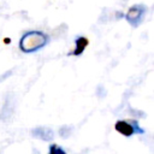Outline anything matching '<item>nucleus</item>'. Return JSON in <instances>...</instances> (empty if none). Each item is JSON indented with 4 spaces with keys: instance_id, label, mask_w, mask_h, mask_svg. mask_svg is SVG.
I'll list each match as a JSON object with an SVG mask.
<instances>
[{
    "instance_id": "2",
    "label": "nucleus",
    "mask_w": 154,
    "mask_h": 154,
    "mask_svg": "<svg viewBox=\"0 0 154 154\" xmlns=\"http://www.w3.org/2000/svg\"><path fill=\"white\" fill-rule=\"evenodd\" d=\"M114 129L117 132L125 137H131L135 134H144V130L138 125V122L135 119H120L116 122Z\"/></svg>"
},
{
    "instance_id": "4",
    "label": "nucleus",
    "mask_w": 154,
    "mask_h": 154,
    "mask_svg": "<svg viewBox=\"0 0 154 154\" xmlns=\"http://www.w3.org/2000/svg\"><path fill=\"white\" fill-rule=\"evenodd\" d=\"M31 134L34 137H37L42 141H51L53 140L54 137V132L52 129L49 128H46V126H37V128H34L31 130Z\"/></svg>"
},
{
    "instance_id": "5",
    "label": "nucleus",
    "mask_w": 154,
    "mask_h": 154,
    "mask_svg": "<svg viewBox=\"0 0 154 154\" xmlns=\"http://www.w3.org/2000/svg\"><path fill=\"white\" fill-rule=\"evenodd\" d=\"M88 45H89V40H88L87 37H84V36L77 37V38L75 40V48H73V51L70 53V55H73V57L81 55V54L84 52V49L88 47Z\"/></svg>"
},
{
    "instance_id": "1",
    "label": "nucleus",
    "mask_w": 154,
    "mask_h": 154,
    "mask_svg": "<svg viewBox=\"0 0 154 154\" xmlns=\"http://www.w3.org/2000/svg\"><path fill=\"white\" fill-rule=\"evenodd\" d=\"M49 38L47 34L37 30L26 31L19 40V49L23 53H34L43 48L48 43Z\"/></svg>"
},
{
    "instance_id": "3",
    "label": "nucleus",
    "mask_w": 154,
    "mask_h": 154,
    "mask_svg": "<svg viewBox=\"0 0 154 154\" xmlns=\"http://www.w3.org/2000/svg\"><path fill=\"white\" fill-rule=\"evenodd\" d=\"M146 12H147V8H146V6H143L142 4L134 5V6H131V7L128 10V12L125 13V19H126V22H128L130 25H132V26H138V25L142 23L143 18H144V16H146Z\"/></svg>"
},
{
    "instance_id": "6",
    "label": "nucleus",
    "mask_w": 154,
    "mask_h": 154,
    "mask_svg": "<svg viewBox=\"0 0 154 154\" xmlns=\"http://www.w3.org/2000/svg\"><path fill=\"white\" fill-rule=\"evenodd\" d=\"M48 154H67V153L63 147H60L55 143H52L48 148Z\"/></svg>"
},
{
    "instance_id": "7",
    "label": "nucleus",
    "mask_w": 154,
    "mask_h": 154,
    "mask_svg": "<svg viewBox=\"0 0 154 154\" xmlns=\"http://www.w3.org/2000/svg\"><path fill=\"white\" fill-rule=\"evenodd\" d=\"M34 154H40V153H38V152H36V150H35V152H34Z\"/></svg>"
}]
</instances>
